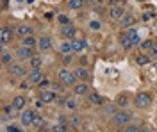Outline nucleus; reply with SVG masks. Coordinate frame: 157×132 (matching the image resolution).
Returning <instances> with one entry per match:
<instances>
[{
	"instance_id": "ea45409f",
	"label": "nucleus",
	"mask_w": 157,
	"mask_h": 132,
	"mask_svg": "<svg viewBox=\"0 0 157 132\" xmlns=\"http://www.w3.org/2000/svg\"><path fill=\"white\" fill-rule=\"evenodd\" d=\"M20 88H21V89H27V88H29V81L21 82V84H20Z\"/></svg>"
},
{
	"instance_id": "49530a36",
	"label": "nucleus",
	"mask_w": 157,
	"mask_h": 132,
	"mask_svg": "<svg viewBox=\"0 0 157 132\" xmlns=\"http://www.w3.org/2000/svg\"><path fill=\"white\" fill-rule=\"evenodd\" d=\"M18 2H25V0H18Z\"/></svg>"
},
{
	"instance_id": "4be33fe9",
	"label": "nucleus",
	"mask_w": 157,
	"mask_h": 132,
	"mask_svg": "<svg viewBox=\"0 0 157 132\" xmlns=\"http://www.w3.org/2000/svg\"><path fill=\"white\" fill-rule=\"evenodd\" d=\"M89 102H91L93 105H100V104H102V96L97 95V93H91V95H89Z\"/></svg>"
},
{
	"instance_id": "f257e3e1",
	"label": "nucleus",
	"mask_w": 157,
	"mask_h": 132,
	"mask_svg": "<svg viewBox=\"0 0 157 132\" xmlns=\"http://www.w3.org/2000/svg\"><path fill=\"white\" fill-rule=\"evenodd\" d=\"M59 79H61V82L64 84V86H73L75 84V73H71V71L68 70H61L59 71Z\"/></svg>"
},
{
	"instance_id": "39448f33",
	"label": "nucleus",
	"mask_w": 157,
	"mask_h": 132,
	"mask_svg": "<svg viewBox=\"0 0 157 132\" xmlns=\"http://www.w3.org/2000/svg\"><path fill=\"white\" fill-rule=\"evenodd\" d=\"M34 116H36V114L32 111H23L20 114V122H21L23 127H29V125H32V122H34Z\"/></svg>"
},
{
	"instance_id": "412c9836",
	"label": "nucleus",
	"mask_w": 157,
	"mask_h": 132,
	"mask_svg": "<svg viewBox=\"0 0 157 132\" xmlns=\"http://www.w3.org/2000/svg\"><path fill=\"white\" fill-rule=\"evenodd\" d=\"M75 93H77V95H86V93H88V86L84 84V81L75 86Z\"/></svg>"
},
{
	"instance_id": "6e6552de",
	"label": "nucleus",
	"mask_w": 157,
	"mask_h": 132,
	"mask_svg": "<svg viewBox=\"0 0 157 132\" xmlns=\"http://www.w3.org/2000/svg\"><path fill=\"white\" fill-rule=\"evenodd\" d=\"M9 73L13 75V77H21V75L25 73V68L20 66V64H11L9 66Z\"/></svg>"
},
{
	"instance_id": "7ed1b4c3",
	"label": "nucleus",
	"mask_w": 157,
	"mask_h": 132,
	"mask_svg": "<svg viewBox=\"0 0 157 132\" xmlns=\"http://www.w3.org/2000/svg\"><path fill=\"white\" fill-rule=\"evenodd\" d=\"M16 55H18L20 59H32L34 57V50H32V47H20L18 50H16Z\"/></svg>"
},
{
	"instance_id": "9b49d317",
	"label": "nucleus",
	"mask_w": 157,
	"mask_h": 132,
	"mask_svg": "<svg viewBox=\"0 0 157 132\" xmlns=\"http://www.w3.org/2000/svg\"><path fill=\"white\" fill-rule=\"evenodd\" d=\"M127 36H128V40L132 41V45H141V40H139V36H137L136 29H128Z\"/></svg>"
},
{
	"instance_id": "0eeeda50",
	"label": "nucleus",
	"mask_w": 157,
	"mask_h": 132,
	"mask_svg": "<svg viewBox=\"0 0 157 132\" xmlns=\"http://www.w3.org/2000/svg\"><path fill=\"white\" fill-rule=\"evenodd\" d=\"M11 41V29L9 27H4L2 31H0V43L2 45H7Z\"/></svg>"
},
{
	"instance_id": "72a5a7b5",
	"label": "nucleus",
	"mask_w": 157,
	"mask_h": 132,
	"mask_svg": "<svg viewBox=\"0 0 157 132\" xmlns=\"http://www.w3.org/2000/svg\"><path fill=\"white\" fill-rule=\"evenodd\" d=\"M59 21H61L63 25H66V23H68V16H64V14H61V16H59Z\"/></svg>"
},
{
	"instance_id": "6ab92c4d",
	"label": "nucleus",
	"mask_w": 157,
	"mask_h": 132,
	"mask_svg": "<svg viewBox=\"0 0 157 132\" xmlns=\"http://www.w3.org/2000/svg\"><path fill=\"white\" fill-rule=\"evenodd\" d=\"M73 73H75V77L80 79V81H86V79H88V71H86V68H77Z\"/></svg>"
},
{
	"instance_id": "473e14b6",
	"label": "nucleus",
	"mask_w": 157,
	"mask_h": 132,
	"mask_svg": "<svg viewBox=\"0 0 157 132\" xmlns=\"http://www.w3.org/2000/svg\"><path fill=\"white\" fill-rule=\"evenodd\" d=\"M127 132H141V130H139V127H136V125H130V127H127Z\"/></svg>"
},
{
	"instance_id": "2eb2a0df",
	"label": "nucleus",
	"mask_w": 157,
	"mask_h": 132,
	"mask_svg": "<svg viewBox=\"0 0 157 132\" xmlns=\"http://www.w3.org/2000/svg\"><path fill=\"white\" fill-rule=\"evenodd\" d=\"M54 100H56V95L52 91H41V102L48 104V102H54Z\"/></svg>"
},
{
	"instance_id": "c9c22d12",
	"label": "nucleus",
	"mask_w": 157,
	"mask_h": 132,
	"mask_svg": "<svg viewBox=\"0 0 157 132\" xmlns=\"http://www.w3.org/2000/svg\"><path fill=\"white\" fill-rule=\"evenodd\" d=\"M70 122L73 123V125H78V123H80V120H78L77 116H71V118H70Z\"/></svg>"
},
{
	"instance_id": "f03ea898",
	"label": "nucleus",
	"mask_w": 157,
	"mask_h": 132,
	"mask_svg": "<svg viewBox=\"0 0 157 132\" xmlns=\"http://www.w3.org/2000/svg\"><path fill=\"white\" fill-rule=\"evenodd\" d=\"M128 120H130V114H128V112H125V111H121V112H116V114H114V118H113V123L121 127V125H127Z\"/></svg>"
},
{
	"instance_id": "9d476101",
	"label": "nucleus",
	"mask_w": 157,
	"mask_h": 132,
	"mask_svg": "<svg viewBox=\"0 0 157 132\" xmlns=\"http://www.w3.org/2000/svg\"><path fill=\"white\" fill-rule=\"evenodd\" d=\"M61 34H63L66 40H73V38H75V29L70 27V25H64V27L61 29Z\"/></svg>"
},
{
	"instance_id": "f8f14e48",
	"label": "nucleus",
	"mask_w": 157,
	"mask_h": 132,
	"mask_svg": "<svg viewBox=\"0 0 157 132\" xmlns=\"http://www.w3.org/2000/svg\"><path fill=\"white\" fill-rule=\"evenodd\" d=\"M71 45H73V52H80L86 48V41L84 40H71Z\"/></svg>"
},
{
	"instance_id": "c756f323",
	"label": "nucleus",
	"mask_w": 157,
	"mask_h": 132,
	"mask_svg": "<svg viewBox=\"0 0 157 132\" xmlns=\"http://www.w3.org/2000/svg\"><path fill=\"white\" fill-rule=\"evenodd\" d=\"M14 109V105H4V116H9Z\"/></svg>"
},
{
	"instance_id": "1a4fd4ad",
	"label": "nucleus",
	"mask_w": 157,
	"mask_h": 132,
	"mask_svg": "<svg viewBox=\"0 0 157 132\" xmlns=\"http://www.w3.org/2000/svg\"><path fill=\"white\" fill-rule=\"evenodd\" d=\"M38 47H39V50H41V52L50 50V47H52V43H50V38L43 36V38H41V40L38 41Z\"/></svg>"
},
{
	"instance_id": "393cba45",
	"label": "nucleus",
	"mask_w": 157,
	"mask_h": 132,
	"mask_svg": "<svg viewBox=\"0 0 157 132\" xmlns=\"http://www.w3.org/2000/svg\"><path fill=\"white\" fill-rule=\"evenodd\" d=\"M82 4H84V0H70V2H68L70 9H78Z\"/></svg>"
},
{
	"instance_id": "e433bc0d",
	"label": "nucleus",
	"mask_w": 157,
	"mask_h": 132,
	"mask_svg": "<svg viewBox=\"0 0 157 132\" xmlns=\"http://www.w3.org/2000/svg\"><path fill=\"white\" fill-rule=\"evenodd\" d=\"M64 104H66V107H70V109H73V107H75V102H73V100H68V102H64Z\"/></svg>"
},
{
	"instance_id": "4c0bfd02",
	"label": "nucleus",
	"mask_w": 157,
	"mask_h": 132,
	"mask_svg": "<svg viewBox=\"0 0 157 132\" xmlns=\"http://www.w3.org/2000/svg\"><path fill=\"white\" fill-rule=\"evenodd\" d=\"M91 29H95V31L100 29V23H98V21H91Z\"/></svg>"
},
{
	"instance_id": "c03bdc74",
	"label": "nucleus",
	"mask_w": 157,
	"mask_h": 132,
	"mask_svg": "<svg viewBox=\"0 0 157 132\" xmlns=\"http://www.w3.org/2000/svg\"><path fill=\"white\" fill-rule=\"evenodd\" d=\"M7 6H9V0H2V7H4V9H6V7H7Z\"/></svg>"
},
{
	"instance_id": "bb28decb",
	"label": "nucleus",
	"mask_w": 157,
	"mask_h": 132,
	"mask_svg": "<svg viewBox=\"0 0 157 132\" xmlns=\"http://www.w3.org/2000/svg\"><path fill=\"white\" fill-rule=\"evenodd\" d=\"M21 43H23L25 47H34V45H36V40H34L32 36H27V38H23V41H21Z\"/></svg>"
},
{
	"instance_id": "20e7f679",
	"label": "nucleus",
	"mask_w": 157,
	"mask_h": 132,
	"mask_svg": "<svg viewBox=\"0 0 157 132\" xmlns=\"http://www.w3.org/2000/svg\"><path fill=\"white\" fill-rule=\"evenodd\" d=\"M150 102H152V98H150L148 93H137V96H136V105L137 107H148Z\"/></svg>"
},
{
	"instance_id": "a18cd8bd",
	"label": "nucleus",
	"mask_w": 157,
	"mask_h": 132,
	"mask_svg": "<svg viewBox=\"0 0 157 132\" xmlns=\"http://www.w3.org/2000/svg\"><path fill=\"white\" fill-rule=\"evenodd\" d=\"M152 71H155V73H157V62H154V66H152Z\"/></svg>"
},
{
	"instance_id": "a211bd4d",
	"label": "nucleus",
	"mask_w": 157,
	"mask_h": 132,
	"mask_svg": "<svg viewBox=\"0 0 157 132\" xmlns=\"http://www.w3.org/2000/svg\"><path fill=\"white\" fill-rule=\"evenodd\" d=\"M29 82H39L41 81V71L39 70H32L29 73V79H27Z\"/></svg>"
},
{
	"instance_id": "58836bf2",
	"label": "nucleus",
	"mask_w": 157,
	"mask_h": 132,
	"mask_svg": "<svg viewBox=\"0 0 157 132\" xmlns=\"http://www.w3.org/2000/svg\"><path fill=\"white\" fill-rule=\"evenodd\" d=\"M7 132H20V130L14 127V125H9V127H7Z\"/></svg>"
},
{
	"instance_id": "f704fd0d",
	"label": "nucleus",
	"mask_w": 157,
	"mask_h": 132,
	"mask_svg": "<svg viewBox=\"0 0 157 132\" xmlns=\"http://www.w3.org/2000/svg\"><path fill=\"white\" fill-rule=\"evenodd\" d=\"M47 86H48V81L47 79H41L39 81V88H47Z\"/></svg>"
},
{
	"instance_id": "de8ad7c7",
	"label": "nucleus",
	"mask_w": 157,
	"mask_h": 132,
	"mask_svg": "<svg viewBox=\"0 0 157 132\" xmlns=\"http://www.w3.org/2000/svg\"><path fill=\"white\" fill-rule=\"evenodd\" d=\"M141 132H148V130H141Z\"/></svg>"
},
{
	"instance_id": "2f4dec72",
	"label": "nucleus",
	"mask_w": 157,
	"mask_h": 132,
	"mask_svg": "<svg viewBox=\"0 0 157 132\" xmlns=\"http://www.w3.org/2000/svg\"><path fill=\"white\" fill-rule=\"evenodd\" d=\"M54 132H64V125H63V123L54 125Z\"/></svg>"
},
{
	"instance_id": "4468645a",
	"label": "nucleus",
	"mask_w": 157,
	"mask_h": 132,
	"mask_svg": "<svg viewBox=\"0 0 157 132\" xmlns=\"http://www.w3.org/2000/svg\"><path fill=\"white\" fill-rule=\"evenodd\" d=\"M32 31H34V29H30V27H27V25H21V27H18V29H16V32H18L20 36H23V38L32 36Z\"/></svg>"
},
{
	"instance_id": "ddd939ff",
	"label": "nucleus",
	"mask_w": 157,
	"mask_h": 132,
	"mask_svg": "<svg viewBox=\"0 0 157 132\" xmlns=\"http://www.w3.org/2000/svg\"><path fill=\"white\" fill-rule=\"evenodd\" d=\"M120 21H121V27H130V25H134V23H136V18H134V16H130V14H125Z\"/></svg>"
},
{
	"instance_id": "09e8293b",
	"label": "nucleus",
	"mask_w": 157,
	"mask_h": 132,
	"mask_svg": "<svg viewBox=\"0 0 157 132\" xmlns=\"http://www.w3.org/2000/svg\"><path fill=\"white\" fill-rule=\"evenodd\" d=\"M98 2H104V0H98Z\"/></svg>"
},
{
	"instance_id": "dca6fc26",
	"label": "nucleus",
	"mask_w": 157,
	"mask_h": 132,
	"mask_svg": "<svg viewBox=\"0 0 157 132\" xmlns=\"http://www.w3.org/2000/svg\"><path fill=\"white\" fill-rule=\"evenodd\" d=\"M120 43H121L123 48H130V47H132V41L128 40L127 32H125V34H120Z\"/></svg>"
},
{
	"instance_id": "79ce46f5",
	"label": "nucleus",
	"mask_w": 157,
	"mask_h": 132,
	"mask_svg": "<svg viewBox=\"0 0 157 132\" xmlns=\"http://www.w3.org/2000/svg\"><path fill=\"white\" fill-rule=\"evenodd\" d=\"M64 62H66V64H70V62H71V55H70V54H66V57H64Z\"/></svg>"
},
{
	"instance_id": "423d86ee",
	"label": "nucleus",
	"mask_w": 157,
	"mask_h": 132,
	"mask_svg": "<svg viewBox=\"0 0 157 132\" xmlns=\"http://www.w3.org/2000/svg\"><path fill=\"white\" fill-rule=\"evenodd\" d=\"M123 14H125V13H123V9H121L120 6H113L111 11H109V16H111L113 20H121V18H123Z\"/></svg>"
},
{
	"instance_id": "aec40b11",
	"label": "nucleus",
	"mask_w": 157,
	"mask_h": 132,
	"mask_svg": "<svg viewBox=\"0 0 157 132\" xmlns=\"http://www.w3.org/2000/svg\"><path fill=\"white\" fill-rule=\"evenodd\" d=\"M116 104L120 105V107H125L128 104V96L125 95V93H121V95H118V98H116Z\"/></svg>"
},
{
	"instance_id": "b1692460",
	"label": "nucleus",
	"mask_w": 157,
	"mask_h": 132,
	"mask_svg": "<svg viewBox=\"0 0 157 132\" xmlns=\"http://www.w3.org/2000/svg\"><path fill=\"white\" fill-rule=\"evenodd\" d=\"M41 64H43L41 57H32V59H30V66H32L34 70H39V68H41Z\"/></svg>"
},
{
	"instance_id": "a19ab883",
	"label": "nucleus",
	"mask_w": 157,
	"mask_h": 132,
	"mask_svg": "<svg viewBox=\"0 0 157 132\" xmlns=\"http://www.w3.org/2000/svg\"><path fill=\"white\" fill-rule=\"evenodd\" d=\"M152 54H154V55H157V41L152 45Z\"/></svg>"
},
{
	"instance_id": "37998d69",
	"label": "nucleus",
	"mask_w": 157,
	"mask_h": 132,
	"mask_svg": "<svg viewBox=\"0 0 157 132\" xmlns=\"http://www.w3.org/2000/svg\"><path fill=\"white\" fill-rule=\"evenodd\" d=\"M80 64L86 66V64H88V57H80Z\"/></svg>"
},
{
	"instance_id": "c85d7f7f",
	"label": "nucleus",
	"mask_w": 157,
	"mask_h": 132,
	"mask_svg": "<svg viewBox=\"0 0 157 132\" xmlns=\"http://www.w3.org/2000/svg\"><path fill=\"white\" fill-rule=\"evenodd\" d=\"M11 61H13V55H11V54H7V52L2 54V62H4V64H9Z\"/></svg>"
},
{
	"instance_id": "f3484780",
	"label": "nucleus",
	"mask_w": 157,
	"mask_h": 132,
	"mask_svg": "<svg viewBox=\"0 0 157 132\" xmlns=\"http://www.w3.org/2000/svg\"><path fill=\"white\" fill-rule=\"evenodd\" d=\"M59 50L63 52V54H70V52H73V45H71V41H64V43H61Z\"/></svg>"
},
{
	"instance_id": "5701e85b",
	"label": "nucleus",
	"mask_w": 157,
	"mask_h": 132,
	"mask_svg": "<svg viewBox=\"0 0 157 132\" xmlns=\"http://www.w3.org/2000/svg\"><path fill=\"white\" fill-rule=\"evenodd\" d=\"M13 105H14V109H23V105H25V98H23V96H16L14 102H13Z\"/></svg>"
},
{
	"instance_id": "a878e982",
	"label": "nucleus",
	"mask_w": 157,
	"mask_h": 132,
	"mask_svg": "<svg viewBox=\"0 0 157 132\" xmlns=\"http://www.w3.org/2000/svg\"><path fill=\"white\" fill-rule=\"evenodd\" d=\"M43 123H45V120H43L39 114H36V116H34V122H32V125H34V127H38V129H41V127H43Z\"/></svg>"
},
{
	"instance_id": "cd10ccee",
	"label": "nucleus",
	"mask_w": 157,
	"mask_h": 132,
	"mask_svg": "<svg viewBox=\"0 0 157 132\" xmlns=\"http://www.w3.org/2000/svg\"><path fill=\"white\" fill-rule=\"evenodd\" d=\"M136 62L139 64V66H145V64H148V57H147V55H137Z\"/></svg>"
},
{
	"instance_id": "7c9ffc66",
	"label": "nucleus",
	"mask_w": 157,
	"mask_h": 132,
	"mask_svg": "<svg viewBox=\"0 0 157 132\" xmlns=\"http://www.w3.org/2000/svg\"><path fill=\"white\" fill-rule=\"evenodd\" d=\"M152 45H154V41H150V40H147V41H143V43H141V47H143V48H152Z\"/></svg>"
}]
</instances>
